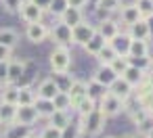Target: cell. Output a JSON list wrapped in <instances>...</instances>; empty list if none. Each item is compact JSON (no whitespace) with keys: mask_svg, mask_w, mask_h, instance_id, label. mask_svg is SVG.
Here are the masks:
<instances>
[{"mask_svg":"<svg viewBox=\"0 0 153 138\" xmlns=\"http://www.w3.org/2000/svg\"><path fill=\"white\" fill-rule=\"evenodd\" d=\"M48 65L53 69V73H65L69 71V65H71V52L67 46H61V44H55V48L51 50V57H48Z\"/></svg>","mask_w":153,"mask_h":138,"instance_id":"cell-1","label":"cell"},{"mask_svg":"<svg viewBox=\"0 0 153 138\" xmlns=\"http://www.w3.org/2000/svg\"><path fill=\"white\" fill-rule=\"evenodd\" d=\"M105 115L99 111V109H94L92 113H88L86 117H80V130H82V134H86V136H99L101 132H103V128H105Z\"/></svg>","mask_w":153,"mask_h":138,"instance_id":"cell-2","label":"cell"},{"mask_svg":"<svg viewBox=\"0 0 153 138\" xmlns=\"http://www.w3.org/2000/svg\"><path fill=\"white\" fill-rule=\"evenodd\" d=\"M97 109L105 115V117H115V115H120L124 109H126V103L122 100V98H117V96H113L109 90L97 100Z\"/></svg>","mask_w":153,"mask_h":138,"instance_id":"cell-3","label":"cell"},{"mask_svg":"<svg viewBox=\"0 0 153 138\" xmlns=\"http://www.w3.org/2000/svg\"><path fill=\"white\" fill-rule=\"evenodd\" d=\"M17 15L21 17V21H25V23L30 25V23H42L46 11H42L40 7H36L34 2H30V0H23V4L19 7Z\"/></svg>","mask_w":153,"mask_h":138,"instance_id":"cell-4","label":"cell"},{"mask_svg":"<svg viewBox=\"0 0 153 138\" xmlns=\"http://www.w3.org/2000/svg\"><path fill=\"white\" fill-rule=\"evenodd\" d=\"M94 34H97V25L90 23V21H86V19L71 27V40H74V44H78V46H84Z\"/></svg>","mask_w":153,"mask_h":138,"instance_id":"cell-5","label":"cell"},{"mask_svg":"<svg viewBox=\"0 0 153 138\" xmlns=\"http://www.w3.org/2000/svg\"><path fill=\"white\" fill-rule=\"evenodd\" d=\"M25 38L32 42V44H42L51 38V27L42 21V23H30L25 27Z\"/></svg>","mask_w":153,"mask_h":138,"instance_id":"cell-6","label":"cell"},{"mask_svg":"<svg viewBox=\"0 0 153 138\" xmlns=\"http://www.w3.org/2000/svg\"><path fill=\"white\" fill-rule=\"evenodd\" d=\"M38 111L34 105H17V115H15V121L21 123V125H27V128H34V123L38 121Z\"/></svg>","mask_w":153,"mask_h":138,"instance_id":"cell-7","label":"cell"},{"mask_svg":"<svg viewBox=\"0 0 153 138\" xmlns=\"http://www.w3.org/2000/svg\"><path fill=\"white\" fill-rule=\"evenodd\" d=\"M126 34H128L132 40H145V42H149L153 30H151V23H149L147 19H138L136 23H132V25L128 27Z\"/></svg>","mask_w":153,"mask_h":138,"instance_id":"cell-8","label":"cell"},{"mask_svg":"<svg viewBox=\"0 0 153 138\" xmlns=\"http://www.w3.org/2000/svg\"><path fill=\"white\" fill-rule=\"evenodd\" d=\"M51 38L55 40V44H61V46L74 44V40H71V27L65 25V23H61V21H57L51 27Z\"/></svg>","mask_w":153,"mask_h":138,"instance_id":"cell-9","label":"cell"},{"mask_svg":"<svg viewBox=\"0 0 153 138\" xmlns=\"http://www.w3.org/2000/svg\"><path fill=\"white\" fill-rule=\"evenodd\" d=\"M97 32L105 38V42L109 44L117 34H120V23L115 21V19H103V21H99V25H97Z\"/></svg>","mask_w":153,"mask_h":138,"instance_id":"cell-10","label":"cell"},{"mask_svg":"<svg viewBox=\"0 0 153 138\" xmlns=\"http://www.w3.org/2000/svg\"><path fill=\"white\" fill-rule=\"evenodd\" d=\"M59 92H61V90H59V86H57V82H55L53 77L42 80V82L38 84V88H36V96H38V98H46V100H53Z\"/></svg>","mask_w":153,"mask_h":138,"instance_id":"cell-11","label":"cell"},{"mask_svg":"<svg viewBox=\"0 0 153 138\" xmlns=\"http://www.w3.org/2000/svg\"><path fill=\"white\" fill-rule=\"evenodd\" d=\"M107 90H109V92H111L113 96L122 98L124 103H126V100H128V98H130V96L134 94V88H132V86H130V84H128V82H126L124 77H117V80H115V82H113V84H111V86H109Z\"/></svg>","mask_w":153,"mask_h":138,"instance_id":"cell-12","label":"cell"},{"mask_svg":"<svg viewBox=\"0 0 153 138\" xmlns=\"http://www.w3.org/2000/svg\"><path fill=\"white\" fill-rule=\"evenodd\" d=\"M117 15H120V21L117 23H124L126 27H130L132 23H136L140 19V13L136 9V4H122L120 11H117Z\"/></svg>","mask_w":153,"mask_h":138,"instance_id":"cell-13","label":"cell"},{"mask_svg":"<svg viewBox=\"0 0 153 138\" xmlns=\"http://www.w3.org/2000/svg\"><path fill=\"white\" fill-rule=\"evenodd\" d=\"M149 42L145 40H132L130 48H128V59L130 61H140V59H149Z\"/></svg>","mask_w":153,"mask_h":138,"instance_id":"cell-14","label":"cell"},{"mask_svg":"<svg viewBox=\"0 0 153 138\" xmlns=\"http://www.w3.org/2000/svg\"><path fill=\"white\" fill-rule=\"evenodd\" d=\"M147 75H149V73H147V69L136 67V65H132V63H130V65H128V69H126V71H124L120 77H124V80H126V82H128L132 88H136V86H138V84H140V82H143Z\"/></svg>","mask_w":153,"mask_h":138,"instance_id":"cell-15","label":"cell"},{"mask_svg":"<svg viewBox=\"0 0 153 138\" xmlns=\"http://www.w3.org/2000/svg\"><path fill=\"white\" fill-rule=\"evenodd\" d=\"M92 80L99 82V84H103L105 88H109V86L117 80V75L113 73V69H111L109 65H99V67L94 69V73H92Z\"/></svg>","mask_w":153,"mask_h":138,"instance_id":"cell-16","label":"cell"},{"mask_svg":"<svg viewBox=\"0 0 153 138\" xmlns=\"http://www.w3.org/2000/svg\"><path fill=\"white\" fill-rule=\"evenodd\" d=\"M25 61H15L11 59L9 61V71H7V82L4 84H17L21 80V75L25 73Z\"/></svg>","mask_w":153,"mask_h":138,"instance_id":"cell-17","label":"cell"},{"mask_svg":"<svg viewBox=\"0 0 153 138\" xmlns=\"http://www.w3.org/2000/svg\"><path fill=\"white\" fill-rule=\"evenodd\" d=\"M67 94L71 98V109H76V105L86 96V82L84 80H74L71 86H69V90H67Z\"/></svg>","mask_w":153,"mask_h":138,"instance_id":"cell-18","label":"cell"},{"mask_svg":"<svg viewBox=\"0 0 153 138\" xmlns=\"http://www.w3.org/2000/svg\"><path fill=\"white\" fill-rule=\"evenodd\" d=\"M59 21L65 23V25H69V27H74V25H78L80 21H84V13H82V9L67 7V9L63 11V15L59 17Z\"/></svg>","mask_w":153,"mask_h":138,"instance_id":"cell-19","label":"cell"},{"mask_svg":"<svg viewBox=\"0 0 153 138\" xmlns=\"http://www.w3.org/2000/svg\"><path fill=\"white\" fill-rule=\"evenodd\" d=\"M130 42H132V38L128 36V34H117L109 44H111V48L120 55V57H128V48H130Z\"/></svg>","mask_w":153,"mask_h":138,"instance_id":"cell-20","label":"cell"},{"mask_svg":"<svg viewBox=\"0 0 153 138\" xmlns=\"http://www.w3.org/2000/svg\"><path fill=\"white\" fill-rule=\"evenodd\" d=\"M32 134V128L27 125H21V123H11L7 128H2V138H25Z\"/></svg>","mask_w":153,"mask_h":138,"instance_id":"cell-21","label":"cell"},{"mask_svg":"<svg viewBox=\"0 0 153 138\" xmlns=\"http://www.w3.org/2000/svg\"><path fill=\"white\" fill-rule=\"evenodd\" d=\"M105 44H107V42H105V38H103V36L97 32V34H94V36H92V38H90V40L84 44V46H82V48H84V52H86V55L97 57V55H99V52L105 48Z\"/></svg>","mask_w":153,"mask_h":138,"instance_id":"cell-22","label":"cell"},{"mask_svg":"<svg viewBox=\"0 0 153 138\" xmlns=\"http://www.w3.org/2000/svg\"><path fill=\"white\" fill-rule=\"evenodd\" d=\"M15 115H17V105L0 103V125H2V128L15 123Z\"/></svg>","mask_w":153,"mask_h":138,"instance_id":"cell-23","label":"cell"},{"mask_svg":"<svg viewBox=\"0 0 153 138\" xmlns=\"http://www.w3.org/2000/svg\"><path fill=\"white\" fill-rule=\"evenodd\" d=\"M0 44L9 46V48H15L19 44V34L11 27H0Z\"/></svg>","mask_w":153,"mask_h":138,"instance_id":"cell-24","label":"cell"},{"mask_svg":"<svg viewBox=\"0 0 153 138\" xmlns=\"http://www.w3.org/2000/svg\"><path fill=\"white\" fill-rule=\"evenodd\" d=\"M17 98H19V88L15 84H7L4 90H0V103L17 105Z\"/></svg>","mask_w":153,"mask_h":138,"instance_id":"cell-25","label":"cell"},{"mask_svg":"<svg viewBox=\"0 0 153 138\" xmlns=\"http://www.w3.org/2000/svg\"><path fill=\"white\" fill-rule=\"evenodd\" d=\"M34 107H36V111H38V117H44V119H48V117L55 113L53 100H46V98H38V96H36Z\"/></svg>","mask_w":153,"mask_h":138,"instance_id":"cell-26","label":"cell"},{"mask_svg":"<svg viewBox=\"0 0 153 138\" xmlns=\"http://www.w3.org/2000/svg\"><path fill=\"white\" fill-rule=\"evenodd\" d=\"M48 121H51V125H55V128H59V130H65V128L71 123V117H69L67 111H57V109H55V113L48 117Z\"/></svg>","mask_w":153,"mask_h":138,"instance_id":"cell-27","label":"cell"},{"mask_svg":"<svg viewBox=\"0 0 153 138\" xmlns=\"http://www.w3.org/2000/svg\"><path fill=\"white\" fill-rule=\"evenodd\" d=\"M120 7H122V0H97V11H103L105 15H113V13H117L120 11Z\"/></svg>","mask_w":153,"mask_h":138,"instance_id":"cell-28","label":"cell"},{"mask_svg":"<svg viewBox=\"0 0 153 138\" xmlns=\"http://www.w3.org/2000/svg\"><path fill=\"white\" fill-rule=\"evenodd\" d=\"M105 92H107V88H105L103 84H99V82H94V80H88V82H86V96H88V98L99 100Z\"/></svg>","mask_w":153,"mask_h":138,"instance_id":"cell-29","label":"cell"},{"mask_svg":"<svg viewBox=\"0 0 153 138\" xmlns=\"http://www.w3.org/2000/svg\"><path fill=\"white\" fill-rule=\"evenodd\" d=\"M19 88V86H17ZM36 103V90L32 86H23L19 88V98H17V105H34Z\"/></svg>","mask_w":153,"mask_h":138,"instance_id":"cell-30","label":"cell"},{"mask_svg":"<svg viewBox=\"0 0 153 138\" xmlns=\"http://www.w3.org/2000/svg\"><path fill=\"white\" fill-rule=\"evenodd\" d=\"M115 57H120V55L111 48V44H105V48H103V50H101L94 59L99 61V65H111V61H113Z\"/></svg>","mask_w":153,"mask_h":138,"instance_id":"cell-31","label":"cell"},{"mask_svg":"<svg viewBox=\"0 0 153 138\" xmlns=\"http://www.w3.org/2000/svg\"><path fill=\"white\" fill-rule=\"evenodd\" d=\"M94 109H97V100H92V98H88V96H84V98L76 105V111H78L80 117H86V115L92 113Z\"/></svg>","mask_w":153,"mask_h":138,"instance_id":"cell-32","label":"cell"},{"mask_svg":"<svg viewBox=\"0 0 153 138\" xmlns=\"http://www.w3.org/2000/svg\"><path fill=\"white\" fill-rule=\"evenodd\" d=\"M136 9H138V13H140V19H151L153 17V0H136Z\"/></svg>","mask_w":153,"mask_h":138,"instance_id":"cell-33","label":"cell"},{"mask_svg":"<svg viewBox=\"0 0 153 138\" xmlns=\"http://www.w3.org/2000/svg\"><path fill=\"white\" fill-rule=\"evenodd\" d=\"M53 105H55L57 111H69V109H71V98H69L67 92H59V94L53 98Z\"/></svg>","mask_w":153,"mask_h":138,"instance_id":"cell-34","label":"cell"},{"mask_svg":"<svg viewBox=\"0 0 153 138\" xmlns=\"http://www.w3.org/2000/svg\"><path fill=\"white\" fill-rule=\"evenodd\" d=\"M128 65H130V59H128V57H115V59L111 61V65H109V67H111V69H113V73L120 77V75L128 69Z\"/></svg>","mask_w":153,"mask_h":138,"instance_id":"cell-35","label":"cell"},{"mask_svg":"<svg viewBox=\"0 0 153 138\" xmlns=\"http://www.w3.org/2000/svg\"><path fill=\"white\" fill-rule=\"evenodd\" d=\"M136 130H138V134H143V136H147L151 130H153V115L151 113H147L138 123H136Z\"/></svg>","mask_w":153,"mask_h":138,"instance_id":"cell-36","label":"cell"},{"mask_svg":"<svg viewBox=\"0 0 153 138\" xmlns=\"http://www.w3.org/2000/svg\"><path fill=\"white\" fill-rule=\"evenodd\" d=\"M53 80L57 82V86H59L61 92H67L69 86H71V82H74V77H67V71H65V73H55Z\"/></svg>","mask_w":153,"mask_h":138,"instance_id":"cell-37","label":"cell"},{"mask_svg":"<svg viewBox=\"0 0 153 138\" xmlns=\"http://www.w3.org/2000/svg\"><path fill=\"white\" fill-rule=\"evenodd\" d=\"M38 138H63V130H59V128H55V125H46V128H42V132H40V136Z\"/></svg>","mask_w":153,"mask_h":138,"instance_id":"cell-38","label":"cell"},{"mask_svg":"<svg viewBox=\"0 0 153 138\" xmlns=\"http://www.w3.org/2000/svg\"><path fill=\"white\" fill-rule=\"evenodd\" d=\"M67 7H69V4H67V0H53L48 13H53L55 17H61V15H63V11H65Z\"/></svg>","mask_w":153,"mask_h":138,"instance_id":"cell-39","label":"cell"},{"mask_svg":"<svg viewBox=\"0 0 153 138\" xmlns=\"http://www.w3.org/2000/svg\"><path fill=\"white\" fill-rule=\"evenodd\" d=\"M82 134V130H80V123H74V128H71V123L63 130V138H78Z\"/></svg>","mask_w":153,"mask_h":138,"instance_id":"cell-40","label":"cell"},{"mask_svg":"<svg viewBox=\"0 0 153 138\" xmlns=\"http://www.w3.org/2000/svg\"><path fill=\"white\" fill-rule=\"evenodd\" d=\"M0 2H2V7H4L9 13H17L19 7L23 4V0H0Z\"/></svg>","mask_w":153,"mask_h":138,"instance_id":"cell-41","label":"cell"},{"mask_svg":"<svg viewBox=\"0 0 153 138\" xmlns=\"http://www.w3.org/2000/svg\"><path fill=\"white\" fill-rule=\"evenodd\" d=\"M11 57H13V48L0 44V61H11Z\"/></svg>","mask_w":153,"mask_h":138,"instance_id":"cell-42","label":"cell"},{"mask_svg":"<svg viewBox=\"0 0 153 138\" xmlns=\"http://www.w3.org/2000/svg\"><path fill=\"white\" fill-rule=\"evenodd\" d=\"M7 71H9V61H0V82H7Z\"/></svg>","mask_w":153,"mask_h":138,"instance_id":"cell-43","label":"cell"},{"mask_svg":"<svg viewBox=\"0 0 153 138\" xmlns=\"http://www.w3.org/2000/svg\"><path fill=\"white\" fill-rule=\"evenodd\" d=\"M90 2V0H67V4L69 7H74V9H82L84 11V7Z\"/></svg>","mask_w":153,"mask_h":138,"instance_id":"cell-44","label":"cell"},{"mask_svg":"<svg viewBox=\"0 0 153 138\" xmlns=\"http://www.w3.org/2000/svg\"><path fill=\"white\" fill-rule=\"evenodd\" d=\"M30 2H34L36 7H40L42 11H46V13H48V9H51V2H53V0H30Z\"/></svg>","mask_w":153,"mask_h":138,"instance_id":"cell-45","label":"cell"},{"mask_svg":"<svg viewBox=\"0 0 153 138\" xmlns=\"http://www.w3.org/2000/svg\"><path fill=\"white\" fill-rule=\"evenodd\" d=\"M145 138H153V130H151V132H149V134H147Z\"/></svg>","mask_w":153,"mask_h":138,"instance_id":"cell-46","label":"cell"},{"mask_svg":"<svg viewBox=\"0 0 153 138\" xmlns=\"http://www.w3.org/2000/svg\"><path fill=\"white\" fill-rule=\"evenodd\" d=\"M124 138H138V136H134V134H128V136H124Z\"/></svg>","mask_w":153,"mask_h":138,"instance_id":"cell-47","label":"cell"},{"mask_svg":"<svg viewBox=\"0 0 153 138\" xmlns=\"http://www.w3.org/2000/svg\"><path fill=\"white\" fill-rule=\"evenodd\" d=\"M105 138H117V136H105Z\"/></svg>","mask_w":153,"mask_h":138,"instance_id":"cell-48","label":"cell"},{"mask_svg":"<svg viewBox=\"0 0 153 138\" xmlns=\"http://www.w3.org/2000/svg\"><path fill=\"white\" fill-rule=\"evenodd\" d=\"M25 138H34V136H32V134H30V136H25Z\"/></svg>","mask_w":153,"mask_h":138,"instance_id":"cell-49","label":"cell"},{"mask_svg":"<svg viewBox=\"0 0 153 138\" xmlns=\"http://www.w3.org/2000/svg\"><path fill=\"white\" fill-rule=\"evenodd\" d=\"M0 86H2V82H0Z\"/></svg>","mask_w":153,"mask_h":138,"instance_id":"cell-50","label":"cell"},{"mask_svg":"<svg viewBox=\"0 0 153 138\" xmlns=\"http://www.w3.org/2000/svg\"><path fill=\"white\" fill-rule=\"evenodd\" d=\"M151 115H153V111H151Z\"/></svg>","mask_w":153,"mask_h":138,"instance_id":"cell-51","label":"cell"}]
</instances>
